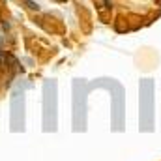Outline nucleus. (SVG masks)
I'll return each mask as SVG.
<instances>
[{"mask_svg":"<svg viewBox=\"0 0 161 161\" xmlns=\"http://www.w3.org/2000/svg\"><path fill=\"white\" fill-rule=\"evenodd\" d=\"M26 4H28V8H32V9H38V4H34V2H30V0H28Z\"/></svg>","mask_w":161,"mask_h":161,"instance_id":"obj_1","label":"nucleus"}]
</instances>
